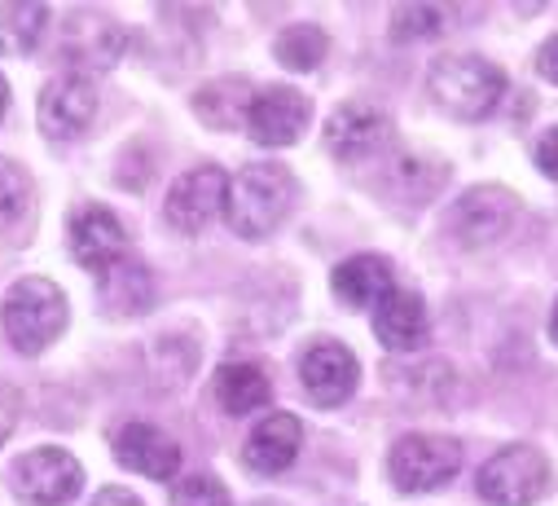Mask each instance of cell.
Listing matches in <instances>:
<instances>
[{
	"label": "cell",
	"instance_id": "1",
	"mask_svg": "<svg viewBox=\"0 0 558 506\" xmlns=\"http://www.w3.org/2000/svg\"><path fill=\"white\" fill-rule=\"evenodd\" d=\"M300 185L282 164H246L225 194V220L238 238H268L277 225H282L295 212Z\"/></svg>",
	"mask_w": 558,
	"mask_h": 506
},
{
	"label": "cell",
	"instance_id": "2",
	"mask_svg": "<svg viewBox=\"0 0 558 506\" xmlns=\"http://www.w3.org/2000/svg\"><path fill=\"white\" fill-rule=\"evenodd\" d=\"M427 88H432L440 110H449L453 119L480 123V119H488L497 110V101L506 93V75L488 58L445 53V58H436V67L427 75Z\"/></svg>",
	"mask_w": 558,
	"mask_h": 506
},
{
	"label": "cell",
	"instance_id": "3",
	"mask_svg": "<svg viewBox=\"0 0 558 506\" xmlns=\"http://www.w3.org/2000/svg\"><path fill=\"white\" fill-rule=\"evenodd\" d=\"M66 317H71L66 296L49 278H19L5 291V304H0V322H5L10 344L27 357L45 352L66 330Z\"/></svg>",
	"mask_w": 558,
	"mask_h": 506
},
{
	"label": "cell",
	"instance_id": "4",
	"mask_svg": "<svg viewBox=\"0 0 558 506\" xmlns=\"http://www.w3.org/2000/svg\"><path fill=\"white\" fill-rule=\"evenodd\" d=\"M458 467H462V445L453 436H432V432H409L387 454V471L400 493H436L458 475Z\"/></svg>",
	"mask_w": 558,
	"mask_h": 506
},
{
	"label": "cell",
	"instance_id": "5",
	"mask_svg": "<svg viewBox=\"0 0 558 506\" xmlns=\"http://www.w3.org/2000/svg\"><path fill=\"white\" fill-rule=\"evenodd\" d=\"M549 475L554 471L536 445H506L480 467L475 489L493 506H532L549 493Z\"/></svg>",
	"mask_w": 558,
	"mask_h": 506
},
{
	"label": "cell",
	"instance_id": "6",
	"mask_svg": "<svg viewBox=\"0 0 558 506\" xmlns=\"http://www.w3.org/2000/svg\"><path fill=\"white\" fill-rule=\"evenodd\" d=\"M519 220V198L506 185H471L449 207V233L462 246H493L501 242Z\"/></svg>",
	"mask_w": 558,
	"mask_h": 506
},
{
	"label": "cell",
	"instance_id": "7",
	"mask_svg": "<svg viewBox=\"0 0 558 506\" xmlns=\"http://www.w3.org/2000/svg\"><path fill=\"white\" fill-rule=\"evenodd\" d=\"M313 119V106L300 88H287V84H264L255 88L251 97V110H246V133L255 146H295Z\"/></svg>",
	"mask_w": 558,
	"mask_h": 506
},
{
	"label": "cell",
	"instance_id": "8",
	"mask_svg": "<svg viewBox=\"0 0 558 506\" xmlns=\"http://www.w3.org/2000/svg\"><path fill=\"white\" fill-rule=\"evenodd\" d=\"M14 489L36 506H66L84 489V467L66 449H32L14 462Z\"/></svg>",
	"mask_w": 558,
	"mask_h": 506
},
{
	"label": "cell",
	"instance_id": "9",
	"mask_svg": "<svg viewBox=\"0 0 558 506\" xmlns=\"http://www.w3.org/2000/svg\"><path fill=\"white\" fill-rule=\"evenodd\" d=\"M391 146V115L374 101H343L326 119V150L335 159H374Z\"/></svg>",
	"mask_w": 558,
	"mask_h": 506
},
{
	"label": "cell",
	"instance_id": "10",
	"mask_svg": "<svg viewBox=\"0 0 558 506\" xmlns=\"http://www.w3.org/2000/svg\"><path fill=\"white\" fill-rule=\"evenodd\" d=\"M97 84L80 71H62L53 75L45 88H40V129L53 137V142H71L80 137L93 115H97Z\"/></svg>",
	"mask_w": 558,
	"mask_h": 506
},
{
	"label": "cell",
	"instance_id": "11",
	"mask_svg": "<svg viewBox=\"0 0 558 506\" xmlns=\"http://www.w3.org/2000/svg\"><path fill=\"white\" fill-rule=\"evenodd\" d=\"M123 45H128V36H123V27H119L114 19L93 14V10H80V14H71V19L62 23L58 58L71 62V67L84 75V71H106V67H114L119 53H123Z\"/></svg>",
	"mask_w": 558,
	"mask_h": 506
},
{
	"label": "cell",
	"instance_id": "12",
	"mask_svg": "<svg viewBox=\"0 0 558 506\" xmlns=\"http://www.w3.org/2000/svg\"><path fill=\"white\" fill-rule=\"evenodd\" d=\"M225 194H229V177L216 164H203L172 185L163 212L181 233H203L216 216H225Z\"/></svg>",
	"mask_w": 558,
	"mask_h": 506
},
{
	"label": "cell",
	"instance_id": "13",
	"mask_svg": "<svg viewBox=\"0 0 558 506\" xmlns=\"http://www.w3.org/2000/svg\"><path fill=\"white\" fill-rule=\"evenodd\" d=\"M300 384L317 406H343L356 393V357L339 339H317L300 357Z\"/></svg>",
	"mask_w": 558,
	"mask_h": 506
},
{
	"label": "cell",
	"instance_id": "14",
	"mask_svg": "<svg viewBox=\"0 0 558 506\" xmlns=\"http://www.w3.org/2000/svg\"><path fill=\"white\" fill-rule=\"evenodd\" d=\"M110 449H114L119 467L142 471L150 480H172L181 471V445L168 432H159L155 423H123L114 432Z\"/></svg>",
	"mask_w": 558,
	"mask_h": 506
},
{
	"label": "cell",
	"instance_id": "15",
	"mask_svg": "<svg viewBox=\"0 0 558 506\" xmlns=\"http://www.w3.org/2000/svg\"><path fill=\"white\" fill-rule=\"evenodd\" d=\"M71 256H75V265H84L93 274L114 269L128 256V233H123L119 216L106 207H84L71 220Z\"/></svg>",
	"mask_w": 558,
	"mask_h": 506
},
{
	"label": "cell",
	"instance_id": "16",
	"mask_svg": "<svg viewBox=\"0 0 558 506\" xmlns=\"http://www.w3.org/2000/svg\"><path fill=\"white\" fill-rule=\"evenodd\" d=\"M374 335L387 352H413L427 339V304L423 296H413L404 287H391L374 304Z\"/></svg>",
	"mask_w": 558,
	"mask_h": 506
},
{
	"label": "cell",
	"instance_id": "17",
	"mask_svg": "<svg viewBox=\"0 0 558 506\" xmlns=\"http://www.w3.org/2000/svg\"><path fill=\"white\" fill-rule=\"evenodd\" d=\"M300 445H304V427L295 414H268L255 423V432L246 436V467L259 471V475H277L287 471L295 458H300Z\"/></svg>",
	"mask_w": 558,
	"mask_h": 506
},
{
	"label": "cell",
	"instance_id": "18",
	"mask_svg": "<svg viewBox=\"0 0 558 506\" xmlns=\"http://www.w3.org/2000/svg\"><path fill=\"white\" fill-rule=\"evenodd\" d=\"M445 185H449V164L432 155H391L383 172V190L409 207L432 203Z\"/></svg>",
	"mask_w": 558,
	"mask_h": 506
},
{
	"label": "cell",
	"instance_id": "19",
	"mask_svg": "<svg viewBox=\"0 0 558 506\" xmlns=\"http://www.w3.org/2000/svg\"><path fill=\"white\" fill-rule=\"evenodd\" d=\"M211 397L220 401L225 414H255L272 401V384H268V374L251 361H225L211 378Z\"/></svg>",
	"mask_w": 558,
	"mask_h": 506
},
{
	"label": "cell",
	"instance_id": "20",
	"mask_svg": "<svg viewBox=\"0 0 558 506\" xmlns=\"http://www.w3.org/2000/svg\"><path fill=\"white\" fill-rule=\"evenodd\" d=\"M330 287H335L339 304H348V309H374L391 291V265L383 256H348L343 265H335Z\"/></svg>",
	"mask_w": 558,
	"mask_h": 506
},
{
	"label": "cell",
	"instance_id": "21",
	"mask_svg": "<svg viewBox=\"0 0 558 506\" xmlns=\"http://www.w3.org/2000/svg\"><path fill=\"white\" fill-rule=\"evenodd\" d=\"M150 296H155V282H150V269L142 261L123 256L114 269H106V282H101V313L110 317H136L150 309Z\"/></svg>",
	"mask_w": 558,
	"mask_h": 506
},
{
	"label": "cell",
	"instance_id": "22",
	"mask_svg": "<svg viewBox=\"0 0 558 506\" xmlns=\"http://www.w3.org/2000/svg\"><path fill=\"white\" fill-rule=\"evenodd\" d=\"M251 97H255V88L242 75H225L194 93V110L207 129H238V123H246Z\"/></svg>",
	"mask_w": 558,
	"mask_h": 506
},
{
	"label": "cell",
	"instance_id": "23",
	"mask_svg": "<svg viewBox=\"0 0 558 506\" xmlns=\"http://www.w3.org/2000/svg\"><path fill=\"white\" fill-rule=\"evenodd\" d=\"M326 53H330V40H326V32L322 27H313V23H300V27H287L282 36H277V45H272V58L282 62L287 71H317L322 62H326Z\"/></svg>",
	"mask_w": 558,
	"mask_h": 506
},
{
	"label": "cell",
	"instance_id": "24",
	"mask_svg": "<svg viewBox=\"0 0 558 506\" xmlns=\"http://www.w3.org/2000/svg\"><path fill=\"white\" fill-rule=\"evenodd\" d=\"M49 27V5H0V49L32 53Z\"/></svg>",
	"mask_w": 558,
	"mask_h": 506
},
{
	"label": "cell",
	"instance_id": "25",
	"mask_svg": "<svg viewBox=\"0 0 558 506\" xmlns=\"http://www.w3.org/2000/svg\"><path fill=\"white\" fill-rule=\"evenodd\" d=\"M172 506H233V502H229V489L211 471H194V475L177 480Z\"/></svg>",
	"mask_w": 558,
	"mask_h": 506
},
{
	"label": "cell",
	"instance_id": "26",
	"mask_svg": "<svg viewBox=\"0 0 558 506\" xmlns=\"http://www.w3.org/2000/svg\"><path fill=\"white\" fill-rule=\"evenodd\" d=\"M440 19H445L440 5H400V10L391 14V36H396V40L436 36V32H440Z\"/></svg>",
	"mask_w": 558,
	"mask_h": 506
},
{
	"label": "cell",
	"instance_id": "27",
	"mask_svg": "<svg viewBox=\"0 0 558 506\" xmlns=\"http://www.w3.org/2000/svg\"><path fill=\"white\" fill-rule=\"evenodd\" d=\"M27 198H32L27 172L19 164H10V159H0V225H10L27 207Z\"/></svg>",
	"mask_w": 558,
	"mask_h": 506
},
{
	"label": "cell",
	"instance_id": "28",
	"mask_svg": "<svg viewBox=\"0 0 558 506\" xmlns=\"http://www.w3.org/2000/svg\"><path fill=\"white\" fill-rule=\"evenodd\" d=\"M14 423H19V393L10 384H0V445L10 441Z\"/></svg>",
	"mask_w": 558,
	"mask_h": 506
},
{
	"label": "cell",
	"instance_id": "29",
	"mask_svg": "<svg viewBox=\"0 0 558 506\" xmlns=\"http://www.w3.org/2000/svg\"><path fill=\"white\" fill-rule=\"evenodd\" d=\"M536 168L558 181V129H549V133L536 142Z\"/></svg>",
	"mask_w": 558,
	"mask_h": 506
},
{
	"label": "cell",
	"instance_id": "30",
	"mask_svg": "<svg viewBox=\"0 0 558 506\" xmlns=\"http://www.w3.org/2000/svg\"><path fill=\"white\" fill-rule=\"evenodd\" d=\"M536 71H541L549 84H558V36H549V40L541 45V53H536Z\"/></svg>",
	"mask_w": 558,
	"mask_h": 506
},
{
	"label": "cell",
	"instance_id": "31",
	"mask_svg": "<svg viewBox=\"0 0 558 506\" xmlns=\"http://www.w3.org/2000/svg\"><path fill=\"white\" fill-rule=\"evenodd\" d=\"M93 506H146V502L136 497L132 489H119V484H110V489H101V493L93 497Z\"/></svg>",
	"mask_w": 558,
	"mask_h": 506
},
{
	"label": "cell",
	"instance_id": "32",
	"mask_svg": "<svg viewBox=\"0 0 558 506\" xmlns=\"http://www.w3.org/2000/svg\"><path fill=\"white\" fill-rule=\"evenodd\" d=\"M5 110H10V84H5V75H0V119H5Z\"/></svg>",
	"mask_w": 558,
	"mask_h": 506
},
{
	"label": "cell",
	"instance_id": "33",
	"mask_svg": "<svg viewBox=\"0 0 558 506\" xmlns=\"http://www.w3.org/2000/svg\"><path fill=\"white\" fill-rule=\"evenodd\" d=\"M549 335H554V344H558V300H554V313H549Z\"/></svg>",
	"mask_w": 558,
	"mask_h": 506
},
{
	"label": "cell",
	"instance_id": "34",
	"mask_svg": "<svg viewBox=\"0 0 558 506\" xmlns=\"http://www.w3.org/2000/svg\"><path fill=\"white\" fill-rule=\"evenodd\" d=\"M255 506H282V502H255Z\"/></svg>",
	"mask_w": 558,
	"mask_h": 506
}]
</instances>
